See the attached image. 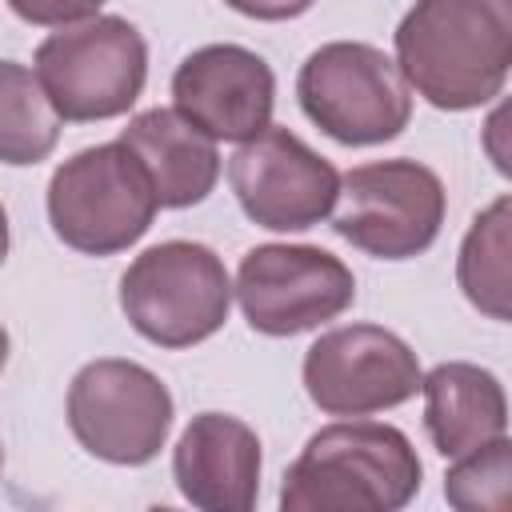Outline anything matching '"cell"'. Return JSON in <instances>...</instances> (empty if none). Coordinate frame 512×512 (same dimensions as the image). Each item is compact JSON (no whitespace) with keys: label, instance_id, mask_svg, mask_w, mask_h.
I'll use <instances>...</instances> for the list:
<instances>
[{"label":"cell","instance_id":"ba28073f","mask_svg":"<svg viewBox=\"0 0 512 512\" xmlns=\"http://www.w3.org/2000/svg\"><path fill=\"white\" fill-rule=\"evenodd\" d=\"M72 436L108 464H148L172 428V396L132 360H92L68 388Z\"/></svg>","mask_w":512,"mask_h":512},{"label":"cell","instance_id":"5bb4252c","mask_svg":"<svg viewBox=\"0 0 512 512\" xmlns=\"http://www.w3.org/2000/svg\"><path fill=\"white\" fill-rule=\"evenodd\" d=\"M120 144L140 160L160 208L200 204L220 176L216 140L176 108H148L128 120Z\"/></svg>","mask_w":512,"mask_h":512},{"label":"cell","instance_id":"5b68a950","mask_svg":"<svg viewBox=\"0 0 512 512\" xmlns=\"http://www.w3.org/2000/svg\"><path fill=\"white\" fill-rule=\"evenodd\" d=\"M296 96L304 116L340 144H384L400 136L412 116L396 60L360 40L316 48L296 76Z\"/></svg>","mask_w":512,"mask_h":512},{"label":"cell","instance_id":"7402d4cb","mask_svg":"<svg viewBox=\"0 0 512 512\" xmlns=\"http://www.w3.org/2000/svg\"><path fill=\"white\" fill-rule=\"evenodd\" d=\"M4 364H8V332L0 324V372H4Z\"/></svg>","mask_w":512,"mask_h":512},{"label":"cell","instance_id":"8fae6325","mask_svg":"<svg viewBox=\"0 0 512 512\" xmlns=\"http://www.w3.org/2000/svg\"><path fill=\"white\" fill-rule=\"evenodd\" d=\"M304 388L320 412L368 416L420 392V360L396 332L376 324H348L324 332L308 348Z\"/></svg>","mask_w":512,"mask_h":512},{"label":"cell","instance_id":"d6986e66","mask_svg":"<svg viewBox=\"0 0 512 512\" xmlns=\"http://www.w3.org/2000/svg\"><path fill=\"white\" fill-rule=\"evenodd\" d=\"M104 0H8V8L28 20V24H72V20H88L96 16Z\"/></svg>","mask_w":512,"mask_h":512},{"label":"cell","instance_id":"ffe728a7","mask_svg":"<svg viewBox=\"0 0 512 512\" xmlns=\"http://www.w3.org/2000/svg\"><path fill=\"white\" fill-rule=\"evenodd\" d=\"M224 4L252 20H292V16L308 12L316 0H224Z\"/></svg>","mask_w":512,"mask_h":512},{"label":"cell","instance_id":"3957f363","mask_svg":"<svg viewBox=\"0 0 512 512\" xmlns=\"http://www.w3.org/2000/svg\"><path fill=\"white\" fill-rule=\"evenodd\" d=\"M232 304L224 260L192 240H164L140 252L120 276V308L128 324L160 344L188 348L208 340Z\"/></svg>","mask_w":512,"mask_h":512},{"label":"cell","instance_id":"44dd1931","mask_svg":"<svg viewBox=\"0 0 512 512\" xmlns=\"http://www.w3.org/2000/svg\"><path fill=\"white\" fill-rule=\"evenodd\" d=\"M8 256V216H4V204H0V264Z\"/></svg>","mask_w":512,"mask_h":512},{"label":"cell","instance_id":"9c48e42d","mask_svg":"<svg viewBox=\"0 0 512 512\" xmlns=\"http://www.w3.org/2000/svg\"><path fill=\"white\" fill-rule=\"evenodd\" d=\"M236 300L264 336H296L336 320L356 300L348 264L312 244H260L240 260Z\"/></svg>","mask_w":512,"mask_h":512},{"label":"cell","instance_id":"ac0fdd59","mask_svg":"<svg viewBox=\"0 0 512 512\" xmlns=\"http://www.w3.org/2000/svg\"><path fill=\"white\" fill-rule=\"evenodd\" d=\"M444 476V496L460 512H508L512 508V444L496 436L464 456Z\"/></svg>","mask_w":512,"mask_h":512},{"label":"cell","instance_id":"30bf717a","mask_svg":"<svg viewBox=\"0 0 512 512\" xmlns=\"http://www.w3.org/2000/svg\"><path fill=\"white\" fill-rule=\"evenodd\" d=\"M232 192L244 216L272 232H300L320 224L340 192V172L316 156L296 132L268 124L228 160Z\"/></svg>","mask_w":512,"mask_h":512},{"label":"cell","instance_id":"8992f818","mask_svg":"<svg viewBox=\"0 0 512 512\" xmlns=\"http://www.w3.org/2000/svg\"><path fill=\"white\" fill-rule=\"evenodd\" d=\"M36 76L64 120H108L144 92L148 48L128 20L88 16L36 48Z\"/></svg>","mask_w":512,"mask_h":512},{"label":"cell","instance_id":"4fadbf2b","mask_svg":"<svg viewBox=\"0 0 512 512\" xmlns=\"http://www.w3.org/2000/svg\"><path fill=\"white\" fill-rule=\"evenodd\" d=\"M172 476L204 512H248L260 496V440L236 416L200 412L180 432Z\"/></svg>","mask_w":512,"mask_h":512},{"label":"cell","instance_id":"603a6c76","mask_svg":"<svg viewBox=\"0 0 512 512\" xmlns=\"http://www.w3.org/2000/svg\"><path fill=\"white\" fill-rule=\"evenodd\" d=\"M0 464H4V452H0Z\"/></svg>","mask_w":512,"mask_h":512},{"label":"cell","instance_id":"6da1fadb","mask_svg":"<svg viewBox=\"0 0 512 512\" xmlns=\"http://www.w3.org/2000/svg\"><path fill=\"white\" fill-rule=\"evenodd\" d=\"M512 64V0H416L396 28V68L432 108L500 96Z\"/></svg>","mask_w":512,"mask_h":512},{"label":"cell","instance_id":"7a4b0ae2","mask_svg":"<svg viewBox=\"0 0 512 512\" xmlns=\"http://www.w3.org/2000/svg\"><path fill=\"white\" fill-rule=\"evenodd\" d=\"M420 492V460L392 424H328L284 472V512H396Z\"/></svg>","mask_w":512,"mask_h":512},{"label":"cell","instance_id":"9a60e30c","mask_svg":"<svg viewBox=\"0 0 512 512\" xmlns=\"http://www.w3.org/2000/svg\"><path fill=\"white\" fill-rule=\"evenodd\" d=\"M424 392V428L440 456H464L508 428V400L500 380L464 360L436 364L428 376H420Z\"/></svg>","mask_w":512,"mask_h":512},{"label":"cell","instance_id":"e0dca14e","mask_svg":"<svg viewBox=\"0 0 512 512\" xmlns=\"http://www.w3.org/2000/svg\"><path fill=\"white\" fill-rule=\"evenodd\" d=\"M508 224H512V204L508 196H500L488 212L472 220L460 244V264H456L464 296L492 320L512 316L508 308V292H512L508 288Z\"/></svg>","mask_w":512,"mask_h":512},{"label":"cell","instance_id":"2e32d148","mask_svg":"<svg viewBox=\"0 0 512 512\" xmlns=\"http://www.w3.org/2000/svg\"><path fill=\"white\" fill-rule=\"evenodd\" d=\"M60 140V112L52 108L36 72L0 60V160L36 164Z\"/></svg>","mask_w":512,"mask_h":512},{"label":"cell","instance_id":"52a82bcc","mask_svg":"<svg viewBox=\"0 0 512 512\" xmlns=\"http://www.w3.org/2000/svg\"><path fill=\"white\" fill-rule=\"evenodd\" d=\"M332 228L380 260L424 252L444 224V184L416 160H376L340 176Z\"/></svg>","mask_w":512,"mask_h":512},{"label":"cell","instance_id":"277c9868","mask_svg":"<svg viewBox=\"0 0 512 512\" xmlns=\"http://www.w3.org/2000/svg\"><path fill=\"white\" fill-rule=\"evenodd\" d=\"M156 192L140 160L116 140L76 152L52 172L48 216L56 236L88 256H112L136 244L156 216Z\"/></svg>","mask_w":512,"mask_h":512},{"label":"cell","instance_id":"7c38bea8","mask_svg":"<svg viewBox=\"0 0 512 512\" xmlns=\"http://www.w3.org/2000/svg\"><path fill=\"white\" fill-rule=\"evenodd\" d=\"M172 100L212 140H252L272 124L276 76L240 44H208L180 60Z\"/></svg>","mask_w":512,"mask_h":512}]
</instances>
